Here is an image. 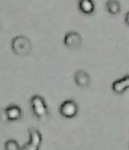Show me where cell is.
Segmentation results:
<instances>
[{
	"label": "cell",
	"mask_w": 129,
	"mask_h": 150,
	"mask_svg": "<svg viewBox=\"0 0 129 150\" xmlns=\"http://www.w3.org/2000/svg\"><path fill=\"white\" fill-rule=\"evenodd\" d=\"M30 107L34 116L40 121H46L49 118V112L44 99L40 95H34L30 99Z\"/></svg>",
	"instance_id": "1"
},
{
	"label": "cell",
	"mask_w": 129,
	"mask_h": 150,
	"mask_svg": "<svg viewBox=\"0 0 129 150\" xmlns=\"http://www.w3.org/2000/svg\"><path fill=\"white\" fill-rule=\"evenodd\" d=\"M11 48L12 51L14 52V54L19 56H26L30 53L32 44L27 37L18 35L12 39Z\"/></svg>",
	"instance_id": "2"
},
{
	"label": "cell",
	"mask_w": 129,
	"mask_h": 150,
	"mask_svg": "<svg viewBox=\"0 0 129 150\" xmlns=\"http://www.w3.org/2000/svg\"><path fill=\"white\" fill-rule=\"evenodd\" d=\"M30 141L24 145L21 150H40V146L42 144L43 136L41 132L38 129L30 127L29 128Z\"/></svg>",
	"instance_id": "3"
},
{
	"label": "cell",
	"mask_w": 129,
	"mask_h": 150,
	"mask_svg": "<svg viewBox=\"0 0 129 150\" xmlns=\"http://www.w3.org/2000/svg\"><path fill=\"white\" fill-rule=\"evenodd\" d=\"M60 114L67 119H71L79 112V105L73 100H64L59 107Z\"/></svg>",
	"instance_id": "4"
},
{
	"label": "cell",
	"mask_w": 129,
	"mask_h": 150,
	"mask_svg": "<svg viewBox=\"0 0 129 150\" xmlns=\"http://www.w3.org/2000/svg\"><path fill=\"white\" fill-rule=\"evenodd\" d=\"M82 43V38L77 31H69L64 35V44L69 49H77Z\"/></svg>",
	"instance_id": "5"
},
{
	"label": "cell",
	"mask_w": 129,
	"mask_h": 150,
	"mask_svg": "<svg viewBox=\"0 0 129 150\" xmlns=\"http://www.w3.org/2000/svg\"><path fill=\"white\" fill-rule=\"evenodd\" d=\"M112 89L117 95L124 94L127 89H129V75L113 81L112 84Z\"/></svg>",
	"instance_id": "6"
},
{
	"label": "cell",
	"mask_w": 129,
	"mask_h": 150,
	"mask_svg": "<svg viewBox=\"0 0 129 150\" xmlns=\"http://www.w3.org/2000/svg\"><path fill=\"white\" fill-rule=\"evenodd\" d=\"M74 80L79 88H88L90 85V76L85 70H77L74 75Z\"/></svg>",
	"instance_id": "7"
},
{
	"label": "cell",
	"mask_w": 129,
	"mask_h": 150,
	"mask_svg": "<svg viewBox=\"0 0 129 150\" xmlns=\"http://www.w3.org/2000/svg\"><path fill=\"white\" fill-rule=\"evenodd\" d=\"M5 114L6 118L9 121H18L21 118L22 116V110L21 107L15 105V104H11L5 109Z\"/></svg>",
	"instance_id": "8"
},
{
	"label": "cell",
	"mask_w": 129,
	"mask_h": 150,
	"mask_svg": "<svg viewBox=\"0 0 129 150\" xmlns=\"http://www.w3.org/2000/svg\"><path fill=\"white\" fill-rule=\"evenodd\" d=\"M79 9L85 15H91L95 11V4L93 0H79Z\"/></svg>",
	"instance_id": "9"
},
{
	"label": "cell",
	"mask_w": 129,
	"mask_h": 150,
	"mask_svg": "<svg viewBox=\"0 0 129 150\" xmlns=\"http://www.w3.org/2000/svg\"><path fill=\"white\" fill-rule=\"evenodd\" d=\"M105 6L109 14L113 16L118 15L121 11V4L118 0H108Z\"/></svg>",
	"instance_id": "10"
},
{
	"label": "cell",
	"mask_w": 129,
	"mask_h": 150,
	"mask_svg": "<svg viewBox=\"0 0 129 150\" xmlns=\"http://www.w3.org/2000/svg\"><path fill=\"white\" fill-rule=\"evenodd\" d=\"M18 143L14 139H9L5 143V150H21Z\"/></svg>",
	"instance_id": "11"
},
{
	"label": "cell",
	"mask_w": 129,
	"mask_h": 150,
	"mask_svg": "<svg viewBox=\"0 0 129 150\" xmlns=\"http://www.w3.org/2000/svg\"><path fill=\"white\" fill-rule=\"evenodd\" d=\"M125 23L127 27H129V11L126 12V14L125 16Z\"/></svg>",
	"instance_id": "12"
},
{
	"label": "cell",
	"mask_w": 129,
	"mask_h": 150,
	"mask_svg": "<svg viewBox=\"0 0 129 150\" xmlns=\"http://www.w3.org/2000/svg\"><path fill=\"white\" fill-rule=\"evenodd\" d=\"M0 28H1V24H0Z\"/></svg>",
	"instance_id": "13"
}]
</instances>
